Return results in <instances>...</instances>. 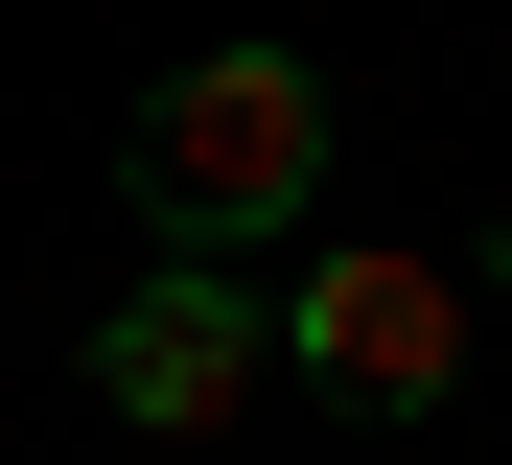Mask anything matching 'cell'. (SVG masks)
Wrapping results in <instances>:
<instances>
[{
	"mask_svg": "<svg viewBox=\"0 0 512 465\" xmlns=\"http://www.w3.org/2000/svg\"><path fill=\"white\" fill-rule=\"evenodd\" d=\"M117 210H140L163 256H280V233H326V70H303V47L163 70L140 140H117Z\"/></svg>",
	"mask_w": 512,
	"mask_h": 465,
	"instance_id": "1",
	"label": "cell"
},
{
	"mask_svg": "<svg viewBox=\"0 0 512 465\" xmlns=\"http://www.w3.org/2000/svg\"><path fill=\"white\" fill-rule=\"evenodd\" d=\"M280 372L326 419H443L466 396V256H303L280 279Z\"/></svg>",
	"mask_w": 512,
	"mask_h": 465,
	"instance_id": "2",
	"label": "cell"
},
{
	"mask_svg": "<svg viewBox=\"0 0 512 465\" xmlns=\"http://www.w3.org/2000/svg\"><path fill=\"white\" fill-rule=\"evenodd\" d=\"M256 372H280V303H256L233 256H140V303L94 326V396H117L140 442H233Z\"/></svg>",
	"mask_w": 512,
	"mask_h": 465,
	"instance_id": "3",
	"label": "cell"
}]
</instances>
